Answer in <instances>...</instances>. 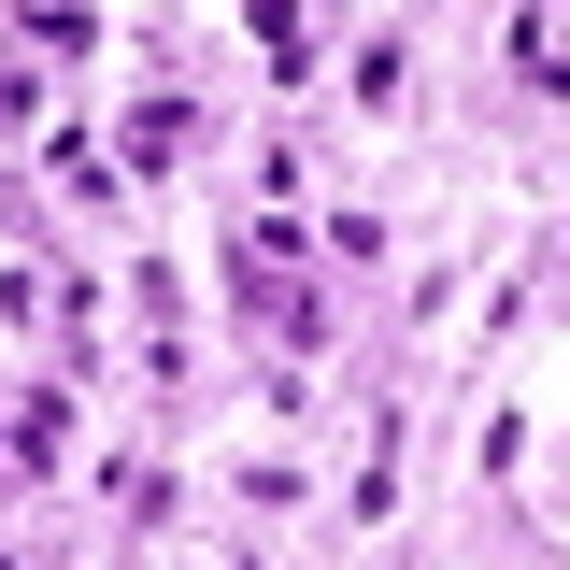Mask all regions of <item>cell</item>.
<instances>
[{
    "label": "cell",
    "mask_w": 570,
    "mask_h": 570,
    "mask_svg": "<svg viewBox=\"0 0 570 570\" xmlns=\"http://www.w3.org/2000/svg\"><path fill=\"white\" fill-rule=\"evenodd\" d=\"M228 299L257 314L272 356H314V343H328V285H314V228H299V200H257L243 228H228Z\"/></svg>",
    "instance_id": "cell-1"
},
{
    "label": "cell",
    "mask_w": 570,
    "mask_h": 570,
    "mask_svg": "<svg viewBox=\"0 0 570 570\" xmlns=\"http://www.w3.org/2000/svg\"><path fill=\"white\" fill-rule=\"evenodd\" d=\"M186 157H200V100H186V86H142L129 129H115V186H157V171H186Z\"/></svg>",
    "instance_id": "cell-2"
},
{
    "label": "cell",
    "mask_w": 570,
    "mask_h": 570,
    "mask_svg": "<svg viewBox=\"0 0 570 570\" xmlns=\"http://www.w3.org/2000/svg\"><path fill=\"white\" fill-rule=\"evenodd\" d=\"M0 456H14V471H58V456H71V400H58V385H29V400H14Z\"/></svg>",
    "instance_id": "cell-3"
},
{
    "label": "cell",
    "mask_w": 570,
    "mask_h": 570,
    "mask_svg": "<svg viewBox=\"0 0 570 570\" xmlns=\"http://www.w3.org/2000/svg\"><path fill=\"white\" fill-rule=\"evenodd\" d=\"M257 58L272 86H314V0H257Z\"/></svg>",
    "instance_id": "cell-4"
},
{
    "label": "cell",
    "mask_w": 570,
    "mask_h": 570,
    "mask_svg": "<svg viewBox=\"0 0 570 570\" xmlns=\"http://www.w3.org/2000/svg\"><path fill=\"white\" fill-rule=\"evenodd\" d=\"M86 0H14V58H86Z\"/></svg>",
    "instance_id": "cell-5"
},
{
    "label": "cell",
    "mask_w": 570,
    "mask_h": 570,
    "mask_svg": "<svg viewBox=\"0 0 570 570\" xmlns=\"http://www.w3.org/2000/svg\"><path fill=\"white\" fill-rule=\"evenodd\" d=\"M43 186H58V200H115V142L58 129V142H43Z\"/></svg>",
    "instance_id": "cell-6"
},
{
    "label": "cell",
    "mask_w": 570,
    "mask_h": 570,
    "mask_svg": "<svg viewBox=\"0 0 570 570\" xmlns=\"http://www.w3.org/2000/svg\"><path fill=\"white\" fill-rule=\"evenodd\" d=\"M513 58H528L542 100H570V29H557V14H513Z\"/></svg>",
    "instance_id": "cell-7"
},
{
    "label": "cell",
    "mask_w": 570,
    "mask_h": 570,
    "mask_svg": "<svg viewBox=\"0 0 570 570\" xmlns=\"http://www.w3.org/2000/svg\"><path fill=\"white\" fill-rule=\"evenodd\" d=\"M400 86H414V43H400V29L356 43V100H371V115H400Z\"/></svg>",
    "instance_id": "cell-8"
},
{
    "label": "cell",
    "mask_w": 570,
    "mask_h": 570,
    "mask_svg": "<svg viewBox=\"0 0 570 570\" xmlns=\"http://www.w3.org/2000/svg\"><path fill=\"white\" fill-rule=\"evenodd\" d=\"M43 115V58H0V129H29Z\"/></svg>",
    "instance_id": "cell-9"
},
{
    "label": "cell",
    "mask_w": 570,
    "mask_h": 570,
    "mask_svg": "<svg viewBox=\"0 0 570 570\" xmlns=\"http://www.w3.org/2000/svg\"><path fill=\"white\" fill-rule=\"evenodd\" d=\"M0 570H14V557H0Z\"/></svg>",
    "instance_id": "cell-10"
}]
</instances>
